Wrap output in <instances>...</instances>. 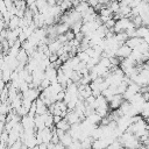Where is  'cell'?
<instances>
[{
	"instance_id": "6da1fadb",
	"label": "cell",
	"mask_w": 149,
	"mask_h": 149,
	"mask_svg": "<svg viewBox=\"0 0 149 149\" xmlns=\"http://www.w3.org/2000/svg\"><path fill=\"white\" fill-rule=\"evenodd\" d=\"M123 101H125V99H123V95H122V94H115V95L108 101V104H109V108L113 109V111L119 109Z\"/></svg>"
},
{
	"instance_id": "7a4b0ae2",
	"label": "cell",
	"mask_w": 149,
	"mask_h": 149,
	"mask_svg": "<svg viewBox=\"0 0 149 149\" xmlns=\"http://www.w3.org/2000/svg\"><path fill=\"white\" fill-rule=\"evenodd\" d=\"M132 52H133V49H132L130 47H128V45L125 43V44H122V45L116 50V56H118L119 58L123 59V58H128V57L132 55Z\"/></svg>"
},
{
	"instance_id": "3957f363",
	"label": "cell",
	"mask_w": 149,
	"mask_h": 149,
	"mask_svg": "<svg viewBox=\"0 0 149 149\" xmlns=\"http://www.w3.org/2000/svg\"><path fill=\"white\" fill-rule=\"evenodd\" d=\"M21 123L24 129H35V116L31 115H24L21 119Z\"/></svg>"
},
{
	"instance_id": "277c9868",
	"label": "cell",
	"mask_w": 149,
	"mask_h": 149,
	"mask_svg": "<svg viewBox=\"0 0 149 149\" xmlns=\"http://www.w3.org/2000/svg\"><path fill=\"white\" fill-rule=\"evenodd\" d=\"M65 119L69 121V123L72 126V125H76V123H79V122H81V119H80V116H79V114L73 109V111H69L68 112V114H66V116H65Z\"/></svg>"
},
{
	"instance_id": "5b68a950",
	"label": "cell",
	"mask_w": 149,
	"mask_h": 149,
	"mask_svg": "<svg viewBox=\"0 0 149 149\" xmlns=\"http://www.w3.org/2000/svg\"><path fill=\"white\" fill-rule=\"evenodd\" d=\"M20 22H21V17H19L17 15H13L8 23V29H10V30L17 29L20 27Z\"/></svg>"
},
{
	"instance_id": "8992f818",
	"label": "cell",
	"mask_w": 149,
	"mask_h": 149,
	"mask_svg": "<svg viewBox=\"0 0 149 149\" xmlns=\"http://www.w3.org/2000/svg\"><path fill=\"white\" fill-rule=\"evenodd\" d=\"M142 42H143V38H140V37H130V38L127 40L126 44H127L128 47H130V48L134 50V49H135L136 47H139Z\"/></svg>"
},
{
	"instance_id": "52a82bcc",
	"label": "cell",
	"mask_w": 149,
	"mask_h": 149,
	"mask_svg": "<svg viewBox=\"0 0 149 149\" xmlns=\"http://www.w3.org/2000/svg\"><path fill=\"white\" fill-rule=\"evenodd\" d=\"M148 35H149V28L147 26H141V27L136 28V37L146 38Z\"/></svg>"
},
{
	"instance_id": "ba28073f",
	"label": "cell",
	"mask_w": 149,
	"mask_h": 149,
	"mask_svg": "<svg viewBox=\"0 0 149 149\" xmlns=\"http://www.w3.org/2000/svg\"><path fill=\"white\" fill-rule=\"evenodd\" d=\"M45 127H47V126H45L43 115H35V128H36L37 130H42V129H44Z\"/></svg>"
},
{
	"instance_id": "9c48e42d",
	"label": "cell",
	"mask_w": 149,
	"mask_h": 149,
	"mask_svg": "<svg viewBox=\"0 0 149 149\" xmlns=\"http://www.w3.org/2000/svg\"><path fill=\"white\" fill-rule=\"evenodd\" d=\"M55 126H56V129H61V130H64V132H69L70 128H71V125L69 123V121L65 118L62 121H59L57 125H55Z\"/></svg>"
},
{
	"instance_id": "30bf717a",
	"label": "cell",
	"mask_w": 149,
	"mask_h": 149,
	"mask_svg": "<svg viewBox=\"0 0 149 149\" xmlns=\"http://www.w3.org/2000/svg\"><path fill=\"white\" fill-rule=\"evenodd\" d=\"M73 141H74V140H73V137L71 136V134H70L69 132H66V133L61 137V143H62L63 146H65V147H69L70 144H72Z\"/></svg>"
},
{
	"instance_id": "8fae6325",
	"label": "cell",
	"mask_w": 149,
	"mask_h": 149,
	"mask_svg": "<svg viewBox=\"0 0 149 149\" xmlns=\"http://www.w3.org/2000/svg\"><path fill=\"white\" fill-rule=\"evenodd\" d=\"M90 7H91V6L88 5V2H79V3L74 7V9H76L78 13H80V14L83 15V14H85V13L90 9Z\"/></svg>"
},
{
	"instance_id": "7c38bea8",
	"label": "cell",
	"mask_w": 149,
	"mask_h": 149,
	"mask_svg": "<svg viewBox=\"0 0 149 149\" xmlns=\"http://www.w3.org/2000/svg\"><path fill=\"white\" fill-rule=\"evenodd\" d=\"M69 29H71V27L68 24V23H57V33H58V36L59 35H65Z\"/></svg>"
},
{
	"instance_id": "4fadbf2b",
	"label": "cell",
	"mask_w": 149,
	"mask_h": 149,
	"mask_svg": "<svg viewBox=\"0 0 149 149\" xmlns=\"http://www.w3.org/2000/svg\"><path fill=\"white\" fill-rule=\"evenodd\" d=\"M58 5L61 6V8H62L63 12H68V10H70V9L72 8V6H73V3H72L70 0H65V1L61 2V3H58Z\"/></svg>"
},
{
	"instance_id": "5bb4252c",
	"label": "cell",
	"mask_w": 149,
	"mask_h": 149,
	"mask_svg": "<svg viewBox=\"0 0 149 149\" xmlns=\"http://www.w3.org/2000/svg\"><path fill=\"white\" fill-rule=\"evenodd\" d=\"M77 57L79 58V61H80V62H84V63H87V62H88V59L91 58V57L87 55V52H86V51H79V52L77 54Z\"/></svg>"
},
{
	"instance_id": "9a60e30c",
	"label": "cell",
	"mask_w": 149,
	"mask_h": 149,
	"mask_svg": "<svg viewBox=\"0 0 149 149\" xmlns=\"http://www.w3.org/2000/svg\"><path fill=\"white\" fill-rule=\"evenodd\" d=\"M99 64H100V65H102V66H105V68H107V69L113 68V66H112V63H111V59H109L108 57H102V56H101Z\"/></svg>"
},
{
	"instance_id": "2e32d148",
	"label": "cell",
	"mask_w": 149,
	"mask_h": 149,
	"mask_svg": "<svg viewBox=\"0 0 149 149\" xmlns=\"http://www.w3.org/2000/svg\"><path fill=\"white\" fill-rule=\"evenodd\" d=\"M83 24H84V22H83V21L76 22L74 24H72V26H71V30H72L74 34H78V33H80V31H81V27H83Z\"/></svg>"
},
{
	"instance_id": "e0dca14e",
	"label": "cell",
	"mask_w": 149,
	"mask_h": 149,
	"mask_svg": "<svg viewBox=\"0 0 149 149\" xmlns=\"http://www.w3.org/2000/svg\"><path fill=\"white\" fill-rule=\"evenodd\" d=\"M141 116H142V118H146V119L149 118V101H147V102L144 104L143 109H142V112H141Z\"/></svg>"
},
{
	"instance_id": "ac0fdd59",
	"label": "cell",
	"mask_w": 149,
	"mask_h": 149,
	"mask_svg": "<svg viewBox=\"0 0 149 149\" xmlns=\"http://www.w3.org/2000/svg\"><path fill=\"white\" fill-rule=\"evenodd\" d=\"M22 147H23V142L21 140H19L15 143H13L12 146H9L8 149H22Z\"/></svg>"
},
{
	"instance_id": "d6986e66",
	"label": "cell",
	"mask_w": 149,
	"mask_h": 149,
	"mask_svg": "<svg viewBox=\"0 0 149 149\" xmlns=\"http://www.w3.org/2000/svg\"><path fill=\"white\" fill-rule=\"evenodd\" d=\"M87 2H88V5H90L91 7H93V8H95V7L100 3V1H99V0H88Z\"/></svg>"
},
{
	"instance_id": "ffe728a7",
	"label": "cell",
	"mask_w": 149,
	"mask_h": 149,
	"mask_svg": "<svg viewBox=\"0 0 149 149\" xmlns=\"http://www.w3.org/2000/svg\"><path fill=\"white\" fill-rule=\"evenodd\" d=\"M64 118L63 116H61V115H54V122H55V125H57L59 121H62Z\"/></svg>"
},
{
	"instance_id": "44dd1931",
	"label": "cell",
	"mask_w": 149,
	"mask_h": 149,
	"mask_svg": "<svg viewBox=\"0 0 149 149\" xmlns=\"http://www.w3.org/2000/svg\"><path fill=\"white\" fill-rule=\"evenodd\" d=\"M54 149H66V147H65V146H63V144L59 142V143H57V144H55V146H54Z\"/></svg>"
},
{
	"instance_id": "7402d4cb",
	"label": "cell",
	"mask_w": 149,
	"mask_h": 149,
	"mask_svg": "<svg viewBox=\"0 0 149 149\" xmlns=\"http://www.w3.org/2000/svg\"><path fill=\"white\" fill-rule=\"evenodd\" d=\"M47 2H48L50 6H56V3L58 2V0H47Z\"/></svg>"
},
{
	"instance_id": "603a6c76",
	"label": "cell",
	"mask_w": 149,
	"mask_h": 149,
	"mask_svg": "<svg viewBox=\"0 0 149 149\" xmlns=\"http://www.w3.org/2000/svg\"><path fill=\"white\" fill-rule=\"evenodd\" d=\"M38 149H49V148H48L47 143H41V144H38Z\"/></svg>"
},
{
	"instance_id": "cb8c5ba5",
	"label": "cell",
	"mask_w": 149,
	"mask_h": 149,
	"mask_svg": "<svg viewBox=\"0 0 149 149\" xmlns=\"http://www.w3.org/2000/svg\"><path fill=\"white\" fill-rule=\"evenodd\" d=\"M26 2H27V6L29 7V6L34 5V3H36V0H26Z\"/></svg>"
},
{
	"instance_id": "d4e9b609",
	"label": "cell",
	"mask_w": 149,
	"mask_h": 149,
	"mask_svg": "<svg viewBox=\"0 0 149 149\" xmlns=\"http://www.w3.org/2000/svg\"><path fill=\"white\" fill-rule=\"evenodd\" d=\"M143 40H144V41H146V42H147V44H148V45H149V35H148V36H147V37H146V38H143Z\"/></svg>"
},
{
	"instance_id": "484cf974",
	"label": "cell",
	"mask_w": 149,
	"mask_h": 149,
	"mask_svg": "<svg viewBox=\"0 0 149 149\" xmlns=\"http://www.w3.org/2000/svg\"><path fill=\"white\" fill-rule=\"evenodd\" d=\"M78 1H79V2H87L88 0H78Z\"/></svg>"
},
{
	"instance_id": "4316f807",
	"label": "cell",
	"mask_w": 149,
	"mask_h": 149,
	"mask_svg": "<svg viewBox=\"0 0 149 149\" xmlns=\"http://www.w3.org/2000/svg\"><path fill=\"white\" fill-rule=\"evenodd\" d=\"M147 122H148V125H149V118H148V119H147Z\"/></svg>"
}]
</instances>
